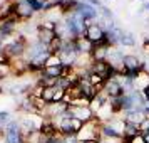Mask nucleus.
<instances>
[{
  "label": "nucleus",
  "instance_id": "1",
  "mask_svg": "<svg viewBox=\"0 0 149 143\" xmlns=\"http://www.w3.org/2000/svg\"><path fill=\"white\" fill-rule=\"evenodd\" d=\"M102 125L104 123L99 121L97 118L91 120V121L84 123L82 125L81 131L77 133V140H92V142H101V136H102Z\"/></svg>",
  "mask_w": 149,
  "mask_h": 143
},
{
  "label": "nucleus",
  "instance_id": "2",
  "mask_svg": "<svg viewBox=\"0 0 149 143\" xmlns=\"http://www.w3.org/2000/svg\"><path fill=\"white\" fill-rule=\"evenodd\" d=\"M84 37H87L92 44H99V42H106L107 41V35H106V30L101 24H95V22H91L86 29V34Z\"/></svg>",
  "mask_w": 149,
  "mask_h": 143
},
{
  "label": "nucleus",
  "instance_id": "3",
  "mask_svg": "<svg viewBox=\"0 0 149 143\" xmlns=\"http://www.w3.org/2000/svg\"><path fill=\"white\" fill-rule=\"evenodd\" d=\"M3 140L5 143H24V138L20 135V126L19 121H8L3 128Z\"/></svg>",
  "mask_w": 149,
  "mask_h": 143
},
{
  "label": "nucleus",
  "instance_id": "4",
  "mask_svg": "<svg viewBox=\"0 0 149 143\" xmlns=\"http://www.w3.org/2000/svg\"><path fill=\"white\" fill-rule=\"evenodd\" d=\"M14 2H15L14 14L19 20H27V19H30L35 14L32 5L29 4V0H14Z\"/></svg>",
  "mask_w": 149,
  "mask_h": 143
},
{
  "label": "nucleus",
  "instance_id": "5",
  "mask_svg": "<svg viewBox=\"0 0 149 143\" xmlns=\"http://www.w3.org/2000/svg\"><path fill=\"white\" fill-rule=\"evenodd\" d=\"M75 12L81 15L87 24H91V22L94 20V19H97V15H99L97 8H95L94 5L87 4V2H79V5H77V8H75Z\"/></svg>",
  "mask_w": 149,
  "mask_h": 143
},
{
  "label": "nucleus",
  "instance_id": "6",
  "mask_svg": "<svg viewBox=\"0 0 149 143\" xmlns=\"http://www.w3.org/2000/svg\"><path fill=\"white\" fill-rule=\"evenodd\" d=\"M69 113L77 118V120H81L82 123H87L91 120H94L95 115L92 113V109L89 108V106H82V108H77V106H69Z\"/></svg>",
  "mask_w": 149,
  "mask_h": 143
},
{
  "label": "nucleus",
  "instance_id": "7",
  "mask_svg": "<svg viewBox=\"0 0 149 143\" xmlns=\"http://www.w3.org/2000/svg\"><path fill=\"white\" fill-rule=\"evenodd\" d=\"M122 66L127 69V71H132V73H139L141 69H146L144 62H141L139 61V57H136L134 54L124 56V59H122Z\"/></svg>",
  "mask_w": 149,
  "mask_h": 143
},
{
  "label": "nucleus",
  "instance_id": "8",
  "mask_svg": "<svg viewBox=\"0 0 149 143\" xmlns=\"http://www.w3.org/2000/svg\"><path fill=\"white\" fill-rule=\"evenodd\" d=\"M104 91L107 93V96L111 98V99H112V98H119V96L126 94L124 88H122L116 79H109V81L104 82Z\"/></svg>",
  "mask_w": 149,
  "mask_h": 143
},
{
  "label": "nucleus",
  "instance_id": "9",
  "mask_svg": "<svg viewBox=\"0 0 149 143\" xmlns=\"http://www.w3.org/2000/svg\"><path fill=\"white\" fill-rule=\"evenodd\" d=\"M55 37H57L55 30H52V29H45V27H42V25H37V41L40 42V44L49 46Z\"/></svg>",
  "mask_w": 149,
  "mask_h": 143
},
{
  "label": "nucleus",
  "instance_id": "10",
  "mask_svg": "<svg viewBox=\"0 0 149 143\" xmlns=\"http://www.w3.org/2000/svg\"><path fill=\"white\" fill-rule=\"evenodd\" d=\"M126 123H131V125H141L144 120H146V113L139 109V111H127V113H124V118H122Z\"/></svg>",
  "mask_w": 149,
  "mask_h": 143
},
{
  "label": "nucleus",
  "instance_id": "11",
  "mask_svg": "<svg viewBox=\"0 0 149 143\" xmlns=\"http://www.w3.org/2000/svg\"><path fill=\"white\" fill-rule=\"evenodd\" d=\"M14 5H15L14 0H3L2 2V5H0V22L14 15Z\"/></svg>",
  "mask_w": 149,
  "mask_h": 143
},
{
  "label": "nucleus",
  "instance_id": "12",
  "mask_svg": "<svg viewBox=\"0 0 149 143\" xmlns=\"http://www.w3.org/2000/svg\"><path fill=\"white\" fill-rule=\"evenodd\" d=\"M102 136H106V138H112V140H122L124 136L117 131V130H114L109 123H104L102 125Z\"/></svg>",
  "mask_w": 149,
  "mask_h": 143
},
{
  "label": "nucleus",
  "instance_id": "13",
  "mask_svg": "<svg viewBox=\"0 0 149 143\" xmlns=\"http://www.w3.org/2000/svg\"><path fill=\"white\" fill-rule=\"evenodd\" d=\"M40 74L47 76V77H54V79H59L64 74V66H54V68H44Z\"/></svg>",
  "mask_w": 149,
  "mask_h": 143
},
{
  "label": "nucleus",
  "instance_id": "14",
  "mask_svg": "<svg viewBox=\"0 0 149 143\" xmlns=\"http://www.w3.org/2000/svg\"><path fill=\"white\" fill-rule=\"evenodd\" d=\"M141 133V130L137 125H131V123H126V128H124V138L126 140H131V138H134Z\"/></svg>",
  "mask_w": 149,
  "mask_h": 143
},
{
  "label": "nucleus",
  "instance_id": "15",
  "mask_svg": "<svg viewBox=\"0 0 149 143\" xmlns=\"http://www.w3.org/2000/svg\"><path fill=\"white\" fill-rule=\"evenodd\" d=\"M55 91H57V86H49V88H44V89H42V96H40V98L47 103V104H50V103L54 101Z\"/></svg>",
  "mask_w": 149,
  "mask_h": 143
},
{
  "label": "nucleus",
  "instance_id": "16",
  "mask_svg": "<svg viewBox=\"0 0 149 143\" xmlns=\"http://www.w3.org/2000/svg\"><path fill=\"white\" fill-rule=\"evenodd\" d=\"M119 44L124 46V47H132V46L136 44L134 34H131V32H122L121 39H119Z\"/></svg>",
  "mask_w": 149,
  "mask_h": 143
},
{
  "label": "nucleus",
  "instance_id": "17",
  "mask_svg": "<svg viewBox=\"0 0 149 143\" xmlns=\"http://www.w3.org/2000/svg\"><path fill=\"white\" fill-rule=\"evenodd\" d=\"M24 143H45V136L37 130V131H34V133H30V135L24 140Z\"/></svg>",
  "mask_w": 149,
  "mask_h": 143
},
{
  "label": "nucleus",
  "instance_id": "18",
  "mask_svg": "<svg viewBox=\"0 0 149 143\" xmlns=\"http://www.w3.org/2000/svg\"><path fill=\"white\" fill-rule=\"evenodd\" d=\"M54 66H62V59L59 54H50L45 61V68H54Z\"/></svg>",
  "mask_w": 149,
  "mask_h": 143
},
{
  "label": "nucleus",
  "instance_id": "19",
  "mask_svg": "<svg viewBox=\"0 0 149 143\" xmlns=\"http://www.w3.org/2000/svg\"><path fill=\"white\" fill-rule=\"evenodd\" d=\"M8 74H12L10 64H2V62H0V81L5 79V77H8Z\"/></svg>",
  "mask_w": 149,
  "mask_h": 143
},
{
  "label": "nucleus",
  "instance_id": "20",
  "mask_svg": "<svg viewBox=\"0 0 149 143\" xmlns=\"http://www.w3.org/2000/svg\"><path fill=\"white\" fill-rule=\"evenodd\" d=\"M45 143H65V138L61 133H57L52 136H45Z\"/></svg>",
  "mask_w": 149,
  "mask_h": 143
},
{
  "label": "nucleus",
  "instance_id": "21",
  "mask_svg": "<svg viewBox=\"0 0 149 143\" xmlns=\"http://www.w3.org/2000/svg\"><path fill=\"white\" fill-rule=\"evenodd\" d=\"M29 4L32 5L34 12H40V10H44V5H45V2H42V0H29Z\"/></svg>",
  "mask_w": 149,
  "mask_h": 143
},
{
  "label": "nucleus",
  "instance_id": "22",
  "mask_svg": "<svg viewBox=\"0 0 149 143\" xmlns=\"http://www.w3.org/2000/svg\"><path fill=\"white\" fill-rule=\"evenodd\" d=\"M10 121V113L8 111H0V125H7Z\"/></svg>",
  "mask_w": 149,
  "mask_h": 143
},
{
  "label": "nucleus",
  "instance_id": "23",
  "mask_svg": "<svg viewBox=\"0 0 149 143\" xmlns=\"http://www.w3.org/2000/svg\"><path fill=\"white\" fill-rule=\"evenodd\" d=\"M129 143H146V138H144V135H142V133H139L137 136L131 138V140H129Z\"/></svg>",
  "mask_w": 149,
  "mask_h": 143
},
{
  "label": "nucleus",
  "instance_id": "24",
  "mask_svg": "<svg viewBox=\"0 0 149 143\" xmlns=\"http://www.w3.org/2000/svg\"><path fill=\"white\" fill-rule=\"evenodd\" d=\"M87 4H91V5H94V7H102V4H101V0H86Z\"/></svg>",
  "mask_w": 149,
  "mask_h": 143
},
{
  "label": "nucleus",
  "instance_id": "25",
  "mask_svg": "<svg viewBox=\"0 0 149 143\" xmlns=\"http://www.w3.org/2000/svg\"><path fill=\"white\" fill-rule=\"evenodd\" d=\"M142 51L144 52H149V37H146L144 42H142Z\"/></svg>",
  "mask_w": 149,
  "mask_h": 143
},
{
  "label": "nucleus",
  "instance_id": "26",
  "mask_svg": "<svg viewBox=\"0 0 149 143\" xmlns=\"http://www.w3.org/2000/svg\"><path fill=\"white\" fill-rule=\"evenodd\" d=\"M75 143H99V142H92V140H77Z\"/></svg>",
  "mask_w": 149,
  "mask_h": 143
},
{
  "label": "nucleus",
  "instance_id": "27",
  "mask_svg": "<svg viewBox=\"0 0 149 143\" xmlns=\"http://www.w3.org/2000/svg\"><path fill=\"white\" fill-rule=\"evenodd\" d=\"M142 2H144V0H142Z\"/></svg>",
  "mask_w": 149,
  "mask_h": 143
}]
</instances>
